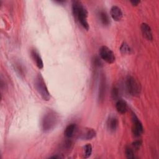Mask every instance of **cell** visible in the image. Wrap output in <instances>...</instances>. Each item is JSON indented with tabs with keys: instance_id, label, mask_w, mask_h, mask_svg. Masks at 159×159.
Returning <instances> with one entry per match:
<instances>
[{
	"instance_id": "8",
	"label": "cell",
	"mask_w": 159,
	"mask_h": 159,
	"mask_svg": "<svg viewBox=\"0 0 159 159\" xmlns=\"http://www.w3.org/2000/svg\"><path fill=\"white\" fill-rule=\"evenodd\" d=\"M141 31L142 33L143 36L147 40H153V35L150 27L147 23H142L140 26Z\"/></svg>"
},
{
	"instance_id": "21",
	"label": "cell",
	"mask_w": 159,
	"mask_h": 159,
	"mask_svg": "<svg viewBox=\"0 0 159 159\" xmlns=\"http://www.w3.org/2000/svg\"><path fill=\"white\" fill-rule=\"evenodd\" d=\"M49 158H55V159L57 158V159H59V158H63V156H61V155L56 154V155H53V156H51V157H50Z\"/></svg>"
},
{
	"instance_id": "7",
	"label": "cell",
	"mask_w": 159,
	"mask_h": 159,
	"mask_svg": "<svg viewBox=\"0 0 159 159\" xmlns=\"http://www.w3.org/2000/svg\"><path fill=\"white\" fill-rule=\"evenodd\" d=\"M96 135V132L92 128H85L81 132L80 135V139L83 140H91L95 137Z\"/></svg>"
},
{
	"instance_id": "20",
	"label": "cell",
	"mask_w": 159,
	"mask_h": 159,
	"mask_svg": "<svg viewBox=\"0 0 159 159\" xmlns=\"http://www.w3.org/2000/svg\"><path fill=\"white\" fill-rule=\"evenodd\" d=\"M142 145V141L140 140H135L134 141L133 143H132V147L135 150H138L140 146Z\"/></svg>"
},
{
	"instance_id": "5",
	"label": "cell",
	"mask_w": 159,
	"mask_h": 159,
	"mask_svg": "<svg viewBox=\"0 0 159 159\" xmlns=\"http://www.w3.org/2000/svg\"><path fill=\"white\" fill-rule=\"evenodd\" d=\"M99 55L101 58L107 63L111 64L114 62L116 60L114 53L107 47L104 45L101 47L99 48Z\"/></svg>"
},
{
	"instance_id": "4",
	"label": "cell",
	"mask_w": 159,
	"mask_h": 159,
	"mask_svg": "<svg viewBox=\"0 0 159 159\" xmlns=\"http://www.w3.org/2000/svg\"><path fill=\"white\" fill-rule=\"evenodd\" d=\"M125 86L127 91L131 95L139 96L140 94V86L139 83L132 76H129L126 78Z\"/></svg>"
},
{
	"instance_id": "13",
	"label": "cell",
	"mask_w": 159,
	"mask_h": 159,
	"mask_svg": "<svg viewBox=\"0 0 159 159\" xmlns=\"http://www.w3.org/2000/svg\"><path fill=\"white\" fill-rule=\"evenodd\" d=\"M117 111L120 114H125L127 111V102L122 99H119L116 104Z\"/></svg>"
},
{
	"instance_id": "2",
	"label": "cell",
	"mask_w": 159,
	"mask_h": 159,
	"mask_svg": "<svg viewBox=\"0 0 159 159\" xmlns=\"http://www.w3.org/2000/svg\"><path fill=\"white\" fill-rule=\"evenodd\" d=\"M58 120L59 117L55 112L53 111H48L44 115L42 120L43 130L45 132L52 130L54 127H55Z\"/></svg>"
},
{
	"instance_id": "16",
	"label": "cell",
	"mask_w": 159,
	"mask_h": 159,
	"mask_svg": "<svg viewBox=\"0 0 159 159\" xmlns=\"http://www.w3.org/2000/svg\"><path fill=\"white\" fill-rule=\"evenodd\" d=\"M92 153V146L90 143H87L84 147V152H83V157L84 158H87L89 157Z\"/></svg>"
},
{
	"instance_id": "15",
	"label": "cell",
	"mask_w": 159,
	"mask_h": 159,
	"mask_svg": "<svg viewBox=\"0 0 159 159\" xmlns=\"http://www.w3.org/2000/svg\"><path fill=\"white\" fill-rule=\"evenodd\" d=\"M99 17L101 23L104 25H108L110 23L109 18L107 13L104 11H100L99 12Z\"/></svg>"
},
{
	"instance_id": "3",
	"label": "cell",
	"mask_w": 159,
	"mask_h": 159,
	"mask_svg": "<svg viewBox=\"0 0 159 159\" xmlns=\"http://www.w3.org/2000/svg\"><path fill=\"white\" fill-rule=\"evenodd\" d=\"M35 87L37 91L43 99V100L47 101L50 100V94L46 86L43 78L42 77L41 74H38L35 78Z\"/></svg>"
},
{
	"instance_id": "10",
	"label": "cell",
	"mask_w": 159,
	"mask_h": 159,
	"mask_svg": "<svg viewBox=\"0 0 159 159\" xmlns=\"http://www.w3.org/2000/svg\"><path fill=\"white\" fill-rule=\"evenodd\" d=\"M105 91H106V80H105V76L103 75H102L101 76L99 87V100L101 102H102L104 99Z\"/></svg>"
},
{
	"instance_id": "1",
	"label": "cell",
	"mask_w": 159,
	"mask_h": 159,
	"mask_svg": "<svg viewBox=\"0 0 159 159\" xmlns=\"http://www.w3.org/2000/svg\"><path fill=\"white\" fill-rule=\"evenodd\" d=\"M72 12L75 18L86 30H89V25L87 20L88 12L83 4L79 1L72 2Z\"/></svg>"
},
{
	"instance_id": "9",
	"label": "cell",
	"mask_w": 159,
	"mask_h": 159,
	"mask_svg": "<svg viewBox=\"0 0 159 159\" xmlns=\"http://www.w3.org/2000/svg\"><path fill=\"white\" fill-rule=\"evenodd\" d=\"M110 14L112 18L116 21H120L123 17L121 9L117 6H114L111 7Z\"/></svg>"
},
{
	"instance_id": "12",
	"label": "cell",
	"mask_w": 159,
	"mask_h": 159,
	"mask_svg": "<svg viewBox=\"0 0 159 159\" xmlns=\"http://www.w3.org/2000/svg\"><path fill=\"white\" fill-rule=\"evenodd\" d=\"M31 55L34 62L36 64V66L38 67V68L42 69L43 67V63L39 52L35 50H32L31 51Z\"/></svg>"
},
{
	"instance_id": "18",
	"label": "cell",
	"mask_w": 159,
	"mask_h": 159,
	"mask_svg": "<svg viewBox=\"0 0 159 159\" xmlns=\"http://www.w3.org/2000/svg\"><path fill=\"white\" fill-rule=\"evenodd\" d=\"M120 50L123 54H129L130 53L131 49L127 43L123 42L120 47Z\"/></svg>"
},
{
	"instance_id": "6",
	"label": "cell",
	"mask_w": 159,
	"mask_h": 159,
	"mask_svg": "<svg viewBox=\"0 0 159 159\" xmlns=\"http://www.w3.org/2000/svg\"><path fill=\"white\" fill-rule=\"evenodd\" d=\"M132 132L135 137H139L143 133V127L142 124L134 113L132 114Z\"/></svg>"
},
{
	"instance_id": "19",
	"label": "cell",
	"mask_w": 159,
	"mask_h": 159,
	"mask_svg": "<svg viewBox=\"0 0 159 159\" xmlns=\"http://www.w3.org/2000/svg\"><path fill=\"white\" fill-rule=\"evenodd\" d=\"M111 96L114 99H116L118 98L119 96V88L117 86H114L112 88V91H111Z\"/></svg>"
},
{
	"instance_id": "14",
	"label": "cell",
	"mask_w": 159,
	"mask_h": 159,
	"mask_svg": "<svg viewBox=\"0 0 159 159\" xmlns=\"http://www.w3.org/2000/svg\"><path fill=\"white\" fill-rule=\"evenodd\" d=\"M76 130V124L73 123L70 124L65 128L64 131V134L66 138L70 139L74 135Z\"/></svg>"
},
{
	"instance_id": "22",
	"label": "cell",
	"mask_w": 159,
	"mask_h": 159,
	"mask_svg": "<svg viewBox=\"0 0 159 159\" xmlns=\"http://www.w3.org/2000/svg\"><path fill=\"white\" fill-rule=\"evenodd\" d=\"M140 2V1H136V0L130 1V3H131L133 6H137Z\"/></svg>"
},
{
	"instance_id": "17",
	"label": "cell",
	"mask_w": 159,
	"mask_h": 159,
	"mask_svg": "<svg viewBox=\"0 0 159 159\" xmlns=\"http://www.w3.org/2000/svg\"><path fill=\"white\" fill-rule=\"evenodd\" d=\"M125 153L126 157L127 158L132 159V158H135L134 148L132 147H130V146L126 147L125 150Z\"/></svg>"
},
{
	"instance_id": "11",
	"label": "cell",
	"mask_w": 159,
	"mask_h": 159,
	"mask_svg": "<svg viewBox=\"0 0 159 159\" xmlns=\"http://www.w3.org/2000/svg\"><path fill=\"white\" fill-rule=\"evenodd\" d=\"M119 124L118 120L116 117L115 116H110L107 120V129L111 131V132H114L117 129Z\"/></svg>"
}]
</instances>
